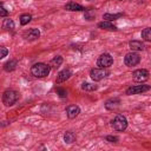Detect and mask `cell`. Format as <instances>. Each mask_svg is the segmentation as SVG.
I'll list each match as a JSON object with an SVG mask.
<instances>
[{"instance_id": "cell-1", "label": "cell", "mask_w": 151, "mask_h": 151, "mask_svg": "<svg viewBox=\"0 0 151 151\" xmlns=\"http://www.w3.org/2000/svg\"><path fill=\"white\" fill-rule=\"evenodd\" d=\"M50 72H51L50 65L44 63H37L31 67V73L35 78H45L50 74Z\"/></svg>"}, {"instance_id": "cell-2", "label": "cell", "mask_w": 151, "mask_h": 151, "mask_svg": "<svg viewBox=\"0 0 151 151\" xmlns=\"http://www.w3.org/2000/svg\"><path fill=\"white\" fill-rule=\"evenodd\" d=\"M19 99V92L15 90H6L2 94V103L6 106H12L14 105Z\"/></svg>"}, {"instance_id": "cell-3", "label": "cell", "mask_w": 151, "mask_h": 151, "mask_svg": "<svg viewBox=\"0 0 151 151\" xmlns=\"http://www.w3.org/2000/svg\"><path fill=\"white\" fill-rule=\"evenodd\" d=\"M111 125H112V127H113L116 131H119V132L125 131L126 127H127V119H126V117L123 116V114H117V116L112 119Z\"/></svg>"}, {"instance_id": "cell-4", "label": "cell", "mask_w": 151, "mask_h": 151, "mask_svg": "<svg viewBox=\"0 0 151 151\" xmlns=\"http://www.w3.org/2000/svg\"><path fill=\"white\" fill-rule=\"evenodd\" d=\"M109 74H110L109 71H106L105 68H100V67H96L90 71V77L93 81H100L104 78H106Z\"/></svg>"}, {"instance_id": "cell-5", "label": "cell", "mask_w": 151, "mask_h": 151, "mask_svg": "<svg viewBox=\"0 0 151 151\" xmlns=\"http://www.w3.org/2000/svg\"><path fill=\"white\" fill-rule=\"evenodd\" d=\"M140 63V55L137 53V52H130L127 54H125L124 57V64L129 67H132V66H136Z\"/></svg>"}, {"instance_id": "cell-6", "label": "cell", "mask_w": 151, "mask_h": 151, "mask_svg": "<svg viewBox=\"0 0 151 151\" xmlns=\"http://www.w3.org/2000/svg\"><path fill=\"white\" fill-rule=\"evenodd\" d=\"M113 64V58L111 57L110 53H103L99 55L97 60V66L100 68H107Z\"/></svg>"}, {"instance_id": "cell-7", "label": "cell", "mask_w": 151, "mask_h": 151, "mask_svg": "<svg viewBox=\"0 0 151 151\" xmlns=\"http://www.w3.org/2000/svg\"><path fill=\"white\" fill-rule=\"evenodd\" d=\"M150 90V86L149 85H145V84H142V85H133V86H130L129 88H126L125 93L127 96H132V94H139V93H144V92H147Z\"/></svg>"}, {"instance_id": "cell-8", "label": "cell", "mask_w": 151, "mask_h": 151, "mask_svg": "<svg viewBox=\"0 0 151 151\" xmlns=\"http://www.w3.org/2000/svg\"><path fill=\"white\" fill-rule=\"evenodd\" d=\"M149 76H150V73H149V71L145 70V68L136 70V71H133V73H132V78H133V80H136V81H140V83L147 80V79H149Z\"/></svg>"}, {"instance_id": "cell-9", "label": "cell", "mask_w": 151, "mask_h": 151, "mask_svg": "<svg viewBox=\"0 0 151 151\" xmlns=\"http://www.w3.org/2000/svg\"><path fill=\"white\" fill-rule=\"evenodd\" d=\"M22 37H24L25 40L34 41V40L39 39V37H40V31H39L38 28H29V29H27V31L24 32Z\"/></svg>"}, {"instance_id": "cell-10", "label": "cell", "mask_w": 151, "mask_h": 151, "mask_svg": "<svg viewBox=\"0 0 151 151\" xmlns=\"http://www.w3.org/2000/svg\"><path fill=\"white\" fill-rule=\"evenodd\" d=\"M71 76H72V71H71L70 68H65V70H63V71H60V72L58 73L57 79H55V83H57V84L64 83V81H66L67 79H70Z\"/></svg>"}, {"instance_id": "cell-11", "label": "cell", "mask_w": 151, "mask_h": 151, "mask_svg": "<svg viewBox=\"0 0 151 151\" xmlns=\"http://www.w3.org/2000/svg\"><path fill=\"white\" fill-rule=\"evenodd\" d=\"M80 113V107L78 105H68L66 107V116L70 119H74Z\"/></svg>"}, {"instance_id": "cell-12", "label": "cell", "mask_w": 151, "mask_h": 151, "mask_svg": "<svg viewBox=\"0 0 151 151\" xmlns=\"http://www.w3.org/2000/svg\"><path fill=\"white\" fill-rule=\"evenodd\" d=\"M119 104H120V100L118 98H111L105 101V109L109 111H113L119 106Z\"/></svg>"}, {"instance_id": "cell-13", "label": "cell", "mask_w": 151, "mask_h": 151, "mask_svg": "<svg viewBox=\"0 0 151 151\" xmlns=\"http://www.w3.org/2000/svg\"><path fill=\"white\" fill-rule=\"evenodd\" d=\"M65 9L66 11H71V12H80V11H85V7H83L79 4H76L73 1H70L65 5Z\"/></svg>"}, {"instance_id": "cell-14", "label": "cell", "mask_w": 151, "mask_h": 151, "mask_svg": "<svg viewBox=\"0 0 151 151\" xmlns=\"http://www.w3.org/2000/svg\"><path fill=\"white\" fill-rule=\"evenodd\" d=\"M129 46H130L131 51H133V52H137V51H143V50L145 48L144 44H143L142 41H139V40H131V41L129 42Z\"/></svg>"}, {"instance_id": "cell-15", "label": "cell", "mask_w": 151, "mask_h": 151, "mask_svg": "<svg viewBox=\"0 0 151 151\" xmlns=\"http://www.w3.org/2000/svg\"><path fill=\"white\" fill-rule=\"evenodd\" d=\"M98 27L101 28V29H106V31H117V26H114L111 21H101V22H98Z\"/></svg>"}, {"instance_id": "cell-16", "label": "cell", "mask_w": 151, "mask_h": 151, "mask_svg": "<svg viewBox=\"0 0 151 151\" xmlns=\"http://www.w3.org/2000/svg\"><path fill=\"white\" fill-rule=\"evenodd\" d=\"M17 66H18V60L11 59V60H8V61L4 65V70H5L6 72H12V71H14V70L17 68Z\"/></svg>"}, {"instance_id": "cell-17", "label": "cell", "mask_w": 151, "mask_h": 151, "mask_svg": "<svg viewBox=\"0 0 151 151\" xmlns=\"http://www.w3.org/2000/svg\"><path fill=\"white\" fill-rule=\"evenodd\" d=\"M63 60H64V59H63L61 55H57V57H54V58L50 61V67L57 70V68L63 64Z\"/></svg>"}, {"instance_id": "cell-18", "label": "cell", "mask_w": 151, "mask_h": 151, "mask_svg": "<svg viewBox=\"0 0 151 151\" xmlns=\"http://www.w3.org/2000/svg\"><path fill=\"white\" fill-rule=\"evenodd\" d=\"M76 139H77V137H76V134H74L73 132H71V131L65 132V134H64V142H65V143H67V144H73V143L76 142Z\"/></svg>"}, {"instance_id": "cell-19", "label": "cell", "mask_w": 151, "mask_h": 151, "mask_svg": "<svg viewBox=\"0 0 151 151\" xmlns=\"http://www.w3.org/2000/svg\"><path fill=\"white\" fill-rule=\"evenodd\" d=\"M14 27H15V24H14V21H13L12 19L7 18V19L4 20V22H2V28H4V29L12 31V29H14Z\"/></svg>"}, {"instance_id": "cell-20", "label": "cell", "mask_w": 151, "mask_h": 151, "mask_svg": "<svg viewBox=\"0 0 151 151\" xmlns=\"http://www.w3.org/2000/svg\"><path fill=\"white\" fill-rule=\"evenodd\" d=\"M97 88H98V86L96 84H91V83H83L81 84V90L86 91V92H92V91H96Z\"/></svg>"}, {"instance_id": "cell-21", "label": "cell", "mask_w": 151, "mask_h": 151, "mask_svg": "<svg viewBox=\"0 0 151 151\" xmlns=\"http://www.w3.org/2000/svg\"><path fill=\"white\" fill-rule=\"evenodd\" d=\"M120 17H123V13H118V14L105 13V14L103 15V19H105L106 21H113V20H116V19H118V18H120Z\"/></svg>"}, {"instance_id": "cell-22", "label": "cell", "mask_w": 151, "mask_h": 151, "mask_svg": "<svg viewBox=\"0 0 151 151\" xmlns=\"http://www.w3.org/2000/svg\"><path fill=\"white\" fill-rule=\"evenodd\" d=\"M31 19H32V15H31V14L24 13V14L20 15V24H21L22 26H25V25H27V24L31 21Z\"/></svg>"}, {"instance_id": "cell-23", "label": "cell", "mask_w": 151, "mask_h": 151, "mask_svg": "<svg viewBox=\"0 0 151 151\" xmlns=\"http://www.w3.org/2000/svg\"><path fill=\"white\" fill-rule=\"evenodd\" d=\"M142 38L145 41H151V28L150 27H146L142 31Z\"/></svg>"}, {"instance_id": "cell-24", "label": "cell", "mask_w": 151, "mask_h": 151, "mask_svg": "<svg viewBox=\"0 0 151 151\" xmlns=\"http://www.w3.org/2000/svg\"><path fill=\"white\" fill-rule=\"evenodd\" d=\"M55 92H57V94H58L60 98H66V97H67V91H66L65 88L57 87V88H55Z\"/></svg>"}, {"instance_id": "cell-25", "label": "cell", "mask_w": 151, "mask_h": 151, "mask_svg": "<svg viewBox=\"0 0 151 151\" xmlns=\"http://www.w3.org/2000/svg\"><path fill=\"white\" fill-rule=\"evenodd\" d=\"M8 15V11L4 7V4H0V18H6Z\"/></svg>"}, {"instance_id": "cell-26", "label": "cell", "mask_w": 151, "mask_h": 151, "mask_svg": "<svg viewBox=\"0 0 151 151\" xmlns=\"http://www.w3.org/2000/svg\"><path fill=\"white\" fill-rule=\"evenodd\" d=\"M8 54V50L5 46H0V60Z\"/></svg>"}, {"instance_id": "cell-27", "label": "cell", "mask_w": 151, "mask_h": 151, "mask_svg": "<svg viewBox=\"0 0 151 151\" xmlns=\"http://www.w3.org/2000/svg\"><path fill=\"white\" fill-rule=\"evenodd\" d=\"M85 19H87V20H93L94 19V13H93V11H85Z\"/></svg>"}, {"instance_id": "cell-28", "label": "cell", "mask_w": 151, "mask_h": 151, "mask_svg": "<svg viewBox=\"0 0 151 151\" xmlns=\"http://www.w3.org/2000/svg\"><path fill=\"white\" fill-rule=\"evenodd\" d=\"M106 140L110 143H117L118 142V137L116 136H106Z\"/></svg>"}]
</instances>
